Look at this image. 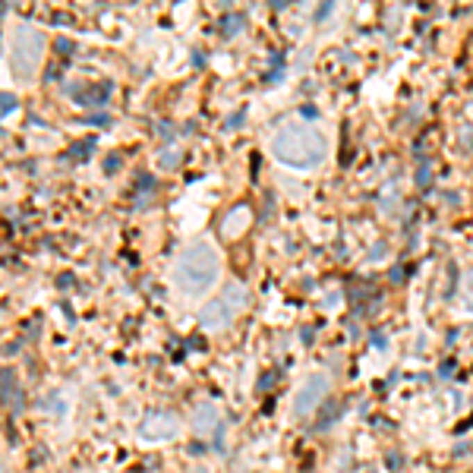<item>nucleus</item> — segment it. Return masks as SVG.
Segmentation results:
<instances>
[{"label": "nucleus", "mask_w": 473, "mask_h": 473, "mask_svg": "<svg viewBox=\"0 0 473 473\" xmlns=\"http://www.w3.org/2000/svg\"><path fill=\"white\" fill-rule=\"evenodd\" d=\"M272 155L290 167H313L325 155V139L306 124H284L272 139Z\"/></svg>", "instance_id": "f257e3e1"}, {"label": "nucleus", "mask_w": 473, "mask_h": 473, "mask_svg": "<svg viewBox=\"0 0 473 473\" xmlns=\"http://www.w3.org/2000/svg\"><path fill=\"white\" fill-rule=\"evenodd\" d=\"M174 274H177V284L186 294H206L218 278V256L208 243H192L177 259Z\"/></svg>", "instance_id": "f03ea898"}, {"label": "nucleus", "mask_w": 473, "mask_h": 473, "mask_svg": "<svg viewBox=\"0 0 473 473\" xmlns=\"http://www.w3.org/2000/svg\"><path fill=\"white\" fill-rule=\"evenodd\" d=\"M44 48H48V42H44V35L38 28L19 26L13 35V44H10V67H13V73H19L22 79L35 76V69H38V63L44 57Z\"/></svg>", "instance_id": "7ed1b4c3"}, {"label": "nucleus", "mask_w": 473, "mask_h": 473, "mask_svg": "<svg viewBox=\"0 0 473 473\" xmlns=\"http://www.w3.org/2000/svg\"><path fill=\"white\" fill-rule=\"evenodd\" d=\"M329 395V379L325 376H313L303 382V388L297 391V398H294V410L297 417H306V413H313L315 407L322 404V398Z\"/></svg>", "instance_id": "20e7f679"}, {"label": "nucleus", "mask_w": 473, "mask_h": 473, "mask_svg": "<svg viewBox=\"0 0 473 473\" xmlns=\"http://www.w3.org/2000/svg\"><path fill=\"white\" fill-rule=\"evenodd\" d=\"M177 429H180L177 417L165 410H151L142 420V426H139V432H142L145 439H171V435H177Z\"/></svg>", "instance_id": "39448f33"}, {"label": "nucleus", "mask_w": 473, "mask_h": 473, "mask_svg": "<svg viewBox=\"0 0 473 473\" xmlns=\"http://www.w3.org/2000/svg\"><path fill=\"white\" fill-rule=\"evenodd\" d=\"M199 322H202V329H208V331H221L233 322V313H231V306L218 297V300H212L208 306H202Z\"/></svg>", "instance_id": "423d86ee"}, {"label": "nucleus", "mask_w": 473, "mask_h": 473, "mask_svg": "<svg viewBox=\"0 0 473 473\" xmlns=\"http://www.w3.org/2000/svg\"><path fill=\"white\" fill-rule=\"evenodd\" d=\"M249 221H253V212H249V206H240V208H233L231 215L224 218V224H221V231H224L227 240H233V237H240L243 231L249 227Z\"/></svg>", "instance_id": "0eeeda50"}, {"label": "nucleus", "mask_w": 473, "mask_h": 473, "mask_svg": "<svg viewBox=\"0 0 473 473\" xmlns=\"http://www.w3.org/2000/svg\"><path fill=\"white\" fill-rule=\"evenodd\" d=\"M218 407L215 404H199L196 410H192V432H199V435H208V432H215V426H218Z\"/></svg>", "instance_id": "6e6552de"}, {"label": "nucleus", "mask_w": 473, "mask_h": 473, "mask_svg": "<svg viewBox=\"0 0 473 473\" xmlns=\"http://www.w3.org/2000/svg\"><path fill=\"white\" fill-rule=\"evenodd\" d=\"M221 300H224L227 306H231V313L237 315V313H240V309L249 303V290L243 288L240 281H231V284L224 288V294H221Z\"/></svg>", "instance_id": "1a4fd4ad"}, {"label": "nucleus", "mask_w": 473, "mask_h": 473, "mask_svg": "<svg viewBox=\"0 0 473 473\" xmlns=\"http://www.w3.org/2000/svg\"><path fill=\"white\" fill-rule=\"evenodd\" d=\"M460 294H464L467 309H473V268L464 274V281H460Z\"/></svg>", "instance_id": "9d476101"}, {"label": "nucleus", "mask_w": 473, "mask_h": 473, "mask_svg": "<svg viewBox=\"0 0 473 473\" xmlns=\"http://www.w3.org/2000/svg\"><path fill=\"white\" fill-rule=\"evenodd\" d=\"M335 417H341V404H329V410L322 413V420H319V426H329Z\"/></svg>", "instance_id": "9b49d317"}, {"label": "nucleus", "mask_w": 473, "mask_h": 473, "mask_svg": "<svg viewBox=\"0 0 473 473\" xmlns=\"http://www.w3.org/2000/svg\"><path fill=\"white\" fill-rule=\"evenodd\" d=\"M237 26H243L240 16H227V19H224V35H233V32H237Z\"/></svg>", "instance_id": "f8f14e48"}, {"label": "nucleus", "mask_w": 473, "mask_h": 473, "mask_svg": "<svg viewBox=\"0 0 473 473\" xmlns=\"http://www.w3.org/2000/svg\"><path fill=\"white\" fill-rule=\"evenodd\" d=\"M16 95H10V92H3V117H10V110H16Z\"/></svg>", "instance_id": "ddd939ff"}, {"label": "nucleus", "mask_w": 473, "mask_h": 473, "mask_svg": "<svg viewBox=\"0 0 473 473\" xmlns=\"http://www.w3.org/2000/svg\"><path fill=\"white\" fill-rule=\"evenodd\" d=\"M192 473H208V470H206V467H196V470H192Z\"/></svg>", "instance_id": "4468645a"}]
</instances>
